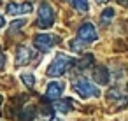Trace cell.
<instances>
[{"instance_id": "1", "label": "cell", "mask_w": 128, "mask_h": 121, "mask_svg": "<svg viewBox=\"0 0 128 121\" xmlns=\"http://www.w3.org/2000/svg\"><path fill=\"white\" fill-rule=\"evenodd\" d=\"M98 39V32H96V26L90 21L82 23L79 28H77V35H76V40L70 44L72 51H82V48H86L88 44H93L95 40Z\"/></svg>"}, {"instance_id": "2", "label": "cell", "mask_w": 128, "mask_h": 121, "mask_svg": "<svg viewBox=\"0 0 128 121\" xmlns=\"http://www.w3.org/2000/svg\"><path fill=\"white\" fill-rule=\"evenodd\" d=\"M76 65V60L72 58V56H68V54H65V53H58L51 62H49V65H48V68H46V74L49 76V77H62L63 74H67L72 67Z\"/></svg>"}, {"instance_id": "3", "label": "cell", "mask_w": 128, "mask_h": 121, "mask_svg": "<svg viewBox=\"0 0 128 121\" xmlns=\"http://www.w3.org/2000/svg\"><path fill=\"white\" fill-rule=\"evenodd\" d=\"M72 91L81 96L82 100H88V98H98L100 96V88L91 82L88 77L84 76H79V77H74L72 79Z\"/></svg>"}, {"instance_id": "4", "label": "cell", "mask_w": 128, "mask_h": 121, "mask_svg": "<svg viewBox=\"0 0 128 121\" xmlns=\"http://www.w3.org/2000/svg\"><path fill=\"white\" fill-rule=\"evenodd\" d=\"M56 21V11L54 7L48 2V0H42L37 7V26L40 30H48L54 25Z\"/></svg>"}, {"instance_id": "5", "label": "cell", "mask_w": 128, "mask_h": 121, "mask_svg": "<svg viewBox=\"0 0 128 121\" xmlns=\"http://www.w3.org/2000/svg\"><path fill=\"white\" fill-rule=\"evenodd\" d=\"M58 44H60V37L54 34H40V35H35V39H34V46L42 53L51 51Z\"/></svg>"}, {"instance_id": "6", "label": "cell", "mask_w": 128, "mask_h": 121, "mask_svg": "<svg viewBox=\"0 0 128 121\" xmlns=\"http://www.w3.org/2000/svg\"><path fill=\"white\" fill-rule=\"evenodd\" d=\"M35 56H37V53H35L30 46L21 44V46H18V49H16V65H18V67H26V65H30V63L35 60Z\"/></svg>"}, {"instance_id": "7", "label": "cell", "mask_w": 128, "mask_h": 121, "mask_svg": "<svg viewBox=\"0 0 128 121\" xmlns=\"http://www.w3.org/2000/svg\"><path fill=\"white\" fill-rule=\"evenodd\" d=\"M6 12H7L9 16H28L30 12H34V6H32L30 2H21V4L11 2V4H7V7H6Z\"/></svg>"}, {"instance_id": "8", "label": "cell", "mask_w": 128, "mask_h": 121, "mask_svg": "<svg viewBox=\"0 0 128 121\" xmlns=\"http://www.w3.org/2000/svg\"><path fill=\"white\" fill-rule=\"evenodd\" d=\"M63 91H65V82H63V81L54 79V81H51V82L46 86V93H44V95H46V98H48V100L54 102V100L62 98Z\"/></svg>"}, {"instance_id": "9", "label": "cell", "mask_w": 128, "mask_h": 121, "mask_svg": "<svg viewBox=\"0 0 128 121\" xmlns=\"http://www.w3.org/2000/svg\"><path fill=\"white\" fill-rule=\"evenodd\" d=\"M107 102H109L112 107H116V109H123V107L128 104V98H126V95H124L119 88H110V90L107 91Z\"/></svg>"}, {"instance_id": "10", "label": "cell", "mask_w": 128, "mask_h": 121, "mask_svg": "<svg viewBox=\"0 0 128 121\" xmlns=\"http://www.w3.org/2000/svg\"><path fill=\"white\" fill-rule=\"evenodd\" d=\"M93 79H95L98 84H107L109 79H110L109 68H107V67H95V68H93Z\"/></svg>"}, {"instance_id": "11", "label": "cell", "mask_w": 128, "mask_h": 121, "mask_svg": "<svg viewBox=\"0 0 128 121\" xmlns=\"http://www.w3.org/2000/svg\"><path fill=\"white\" fill-rule=\"evenodd\" d=\"M54 110L70 112V110H74V102L68 100V98H58V100H54Z\"/></svg>"}, {"instance_id": "12", "label": "cell", "mask_w": 128, "mask_h": 121, "mask_svg": "<svg viewBox=\"0 0 128 121\" xmlns=\"http://www.w3.org/2000/svg\"><path fill=\"white\" fill-rule=\"evenodd\" d=\"M67 2H68V6H70L74 11H77V12H81V14L90 12V2H88V0H67Z\"/></svg>"}, {"instance_id": "13", "label": "cell", "mask_w": 128, "mask_h": 121, "mask_svg": "<svg viewBox=\"0 0 128 121\" xmlns=\"http://www.w3.org/2000/svg\"><path fill=\"white\" fill-rule=\"evenodd\" d=\"M114 16H116V11H114L112 7H107V9L100 14V23H102V25H107V23H110V21L114 20Z\"/></svg>"}, {"instance_id": "14", "label": "cell", "mask_w": 128, "mask_h": 121, "mask_svg": "<svg viewBox=\"0 0 128 121\" xmlns=\"http://www.w3.org/2000/svg\"><path fill=\"white\" fill-rule=\"evenodd\" d=\"M20 77H21V81H23V84H25L26 88H34V86H35V81H37V79H35V76H34L32 72H23Z\"/></svg>"}, {"instance_id": "15", "label": "cell", "mask_w": 128, "mask_h": 121, "mask_svg": "<svg viewBox=\"0 0 128 121\" xmlns=\"http://www.w3.org/2000/svg\"><path fill=\"white\" fill-rule=\"evenodd\" d=\"M23 25H26V23H25V20H18V21H14V23L11 25V28H9V34H16L18 30H21V28H23Z\"/></svg>"}, {"instance_id": "16", "label": "cell", "mask_w": 128, "mask_h": 121, "mask_svg": "<svg viewBox=\"0 0 128 121\" xmlns=\"http://www.w3.org/2000/svg\"><path fill=\"white\" fill-rule=\"evenodd\" d=\"M6 53H4V49H2V46H0V72H2L4 68H6Z\"/></svg>"}, {"instance_id": "17", "label": "cell", "mask_w": 128, "mask_h": 121, "mask_svg": "<svg viewBox=\"0 0 128 121\" xmlns=\"http://www.w3.org/2000/svg\"><path fill=\"white\" fill-rule=\"evenodd\" d=\"M4 26H6V20L4 16H0V30H4Z\"/></svg>"}, {"instance_id": "18", "label": "cell", "mask_w": 128, "mask_h": 121, "mask_svg": "<svg viewBox=\"0 0 128 121\" xmlns=\"http://www.w3.org/2000/svg\"><path fill=\"white\" fill-rule=\"evenodd\" d=\"M48 121H63V119H62V118H56V116H53V118H51V119H48Z\"/></svg>"}, {"instance_id": "19", "label": "cell", "mask_w": 128, "mask_h": 121, "mask_svg": "<svg viewBox=\"0 0 128 121\" xmlns=\"http://www.w3.org/2000/svg\"><path fill=\"white\" fill-rule=\"evenodd\" d=\"M98 4H104V2H109V0H96Z\"/></svg>"}, {"instance_id": "20", "label": "cell", "mask_w": 128, "mask_h": 121, "mask_svg": "<svg viewBox=\"0 0 128 121\" xmlns=\"http://www.w3.org/2000/svg\"><path fill=\"white\" fill-rule=\"evenodd\" d=\"M2 102H4V96H2V95H0V105H2Z\"/></svg>"}, {"instance_id": "21", "label": "cell", "mask_w": 128, "mask_h": 121, "mask_svg": "<svg viewBox=\"0 0 128 121\" xmlns=\"http://www.w3.org/2000/svg\"><path fill=\"white\" fill-rule=\"evenodd\" d=\"M126 91H128V84H126Z\"/></svg>"}]
</instances>
